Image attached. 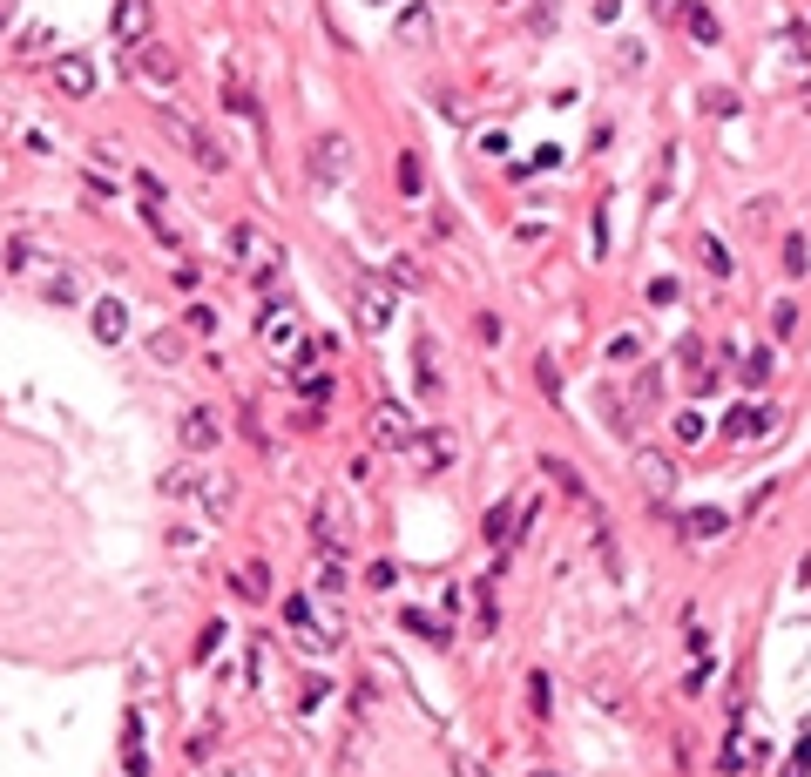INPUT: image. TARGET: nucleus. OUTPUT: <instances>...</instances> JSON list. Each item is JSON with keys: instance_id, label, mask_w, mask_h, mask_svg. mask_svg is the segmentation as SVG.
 <instances>
[{"instance_id": "37998d69", "label": "nucleus", "mask_w": 811, "mask_h": 777, "mask_svg": "<svg viewBox=\"0 0 811 777\" xmlns=\"http://www.w3.org/2000/svg\"><path fill=\"white\" fill-rule=\"evenodd\" d=\"M190 332H196V338H210V332H217V311L196 305V311H190Z\"/></svg>"}, {"instance_id": "6ab92c4d", "label": "nucleus", "mask_w": 811, "mask_h": 777, "mask_svg": "<svg viewBox=\"0 0 811 777\" xmlns=\"http://www.w3.org/2000/svg\"><path fill=\"white\" fill-rule=\"evenodd\" d=\"M676 14H683V34H690V41H703V48H717V41H724V21H717L703 0H683Z\"/></svg>"}, {"instance_id": "4468645a", "label": "nucleus", "mask_w": 811, "mask_h": 777, "mask_svg": "<svg viewBox=\"0 0 811 777\" xmlns=\"http://www.w3.org/2000/svg\"><path fill=\"white\" fill-rule=\"evenodd\" d=\"M88 332L102 338V345H122V338H129V305H122V298H95V311H88Z\"/></svg>"}, {"instance_id": "c03bdc74", "label": "nucleus", "mask_w": 811, "mask_h": 777, "mask_svg": "<svg viewBox=\"0 0 811 777\" xmlns=\"http://www.w3.org/2000/svg\"><path fill=\"white\" fill-rule=\"evenodd\" d=\"M676 440H703V419L697 413H676Z\"/></svg>"}, {"instance_id": "473e14b6", "label": "nucleus", "mask_w": 811, "mask_h": 777, "mask_svg": "<svg viewBox=\"0 0 811 777\" xmlns=\"http://www.w3.org/2000/svg\"><path fill=\"white\" fill-rule=\"evenodd\" d=\"M122 777H149V750H142V737H129V750H122Z\"/></svg>"}, {"instance_id": "a19ab883", "label": "nucleus", "mask_w": 811, "mask_h": 777, "mask_svg": "<svg viewBox=\"0 0 811 777\" xmlns=\"http://www.w3.org/2000/svg\"><path fill=\"white\" fill-rule=\"evenodd\" d=\"M534 379H541V392H548V399H561V372H555V359H534Z\"/></svg>"}, {"instance_id": "c756f323", "label": "nucleus", "mask_w": 811, "mask_h": 777, "mask_svg": "<svg viewBox=\"0 0 811 777\" xmlns=\"http://www.w3.org/2000/svg\"><path fill=\"white\" fill-rule=\"evenodd\" d=\"M528 703H534V717H555V690H548V676H528Z\"/></svg>"}, {"instance_id": "58836bf2", "label": "nucleus", "mask_w": 811, "mask_h": 777, "mask_svg": "<svg viewBox=\"0 0 811 777\" xmlns=\"http://www.w3.org/2000/svg\"><path fill=\"white\" fill-rule=\"evenodd\" d=\"M298 392H305L311 406H325V399H332V379H325V372H311V379H298Z\"/></svg>"}, {"instance_id": "ea45409f", "label": "nucleus", "mask_w": 811, "mask_h": 777, "mask_svg": "<svg viewBox=\"0 0 811 777\" xmlns=\"http://www.w3.org/2000/svg\"><path fill=\"white\" fill-rule=\"evenodd\" d=\"M764 379H771V352H751L744 359V386H764Z\"/></svg>"}, {"instance_id": "4be33fe9", "label": "nucleus", "mask_w": 811, "mask_h": 777, "mask_svg": "<svg viewBox=\"0 0 811 777\" xmlns=\"http://www.w3.org/2000/svg\"><path fill=\"white\" fill-rule=\"evenodd\" d=\"M392 183H399V196L413 203V196H426V163L413 156V149H399V163H392Z\"/></svg>"}, {"instance_id": "0eeeda50", "label": "nucleus", "mask_w": 811, "mask_h": 777, "mask_svg": "<svg viewBox=\"0 0 811 777\" xmlns=\"http://www.w3.org/2000/svg\"><path fill=\"white\" fill-rule=\"evenodd\" d=\"M372 440L386 446V453H413V440H420V426H413V413L406 406H372Z\"/></svg>"}, {"instance_id": "39448f33", "label": "nucleus", "mask_w": 811, "mask_h": 777, "mask_svg": "<svg viewBox=\"0 0 811 777\" xmlns=\"http://www.w3.org/2000/svg\"><path fill=\"white\" fill-rule=\"evenodd\" d=\"M129 75L149 82V88H176L183 82V61H176V48H163V41H142L136 61H129Z\"/></svg>"}, {"instance_id": "5701e85b", "label": "nucleus", "mask_w": 811, "mask_h": 777, "mask_svg": "<svg viewBox=\"0 0 811 777\" xmlns=\"http://www.w3.org/2000/svg\"><path fill=\"white\" fill-rule=\"evenodd\" d=\"M683 534H690V541H710V534H730V514H724V507H690V514H683Z\"/></svg>"}, {"instance_id": "bb28decb", "label": "nucleus", "mask_w": 811, "mask_h": 777, "mask_svg": "<svg viewBox=\"0 0 811 777\" xmlns=\"http://www.w3.org/2000/svg\"><path fill=\"white\" fill-rule=\"evenodd\" d=\"M440 392H447V386H440V365H433V345L420 338V399H440Z\"/></svg>"}, {"instance_id": "aec40b11", "label": "nucleus", "mask_w": 811, "mask_h": 777, "mask_svg": "<svg viewBox=\"0 0 811 777\" xmlns=\"http://www.w3.org/2000/svg\"><path fill=\"white\" fill-rule=\"evenodd\" d=\"M453 460V433H420V440H413V467L420 473H440Z\"/></svg>"}, {"instance_id": "ddd939ff", "label": "nucleus", "mask_w": 811, "mask_h": 777, "mask_svg": "<svg viewBox=\"0 0 811 777\" xmlns=\"http://www.w3.org/2000/svg\"><path fill=\"white\" fill-rule=\"evenodd\" d=\"M541 473H548V480H555L561 494L575 500V507H588V521H602V514H595V494H588V480L575 467H568V460H561V453H541Z\"/></svg>"}, {"instance_id": "a878e982", "label": "nucleus", "mask_w": 811, "mask_h": 777, "mask_svg": "<svg viewBox=\"0 0 811 777\" xmlns=\"http://www.w3.org/2000/svg\"><path fill=\"white\" fill-rule=\"evenodd\" d=\"M142 223H149V237H156V244H163V250H176V244H183V230H176V223H169L163 210H156V203L142 210Z\"/></svg>"}, {"instance_id": "7ed1b4c3", "label": "nucleus", "mask_w": 811, "mask_h": 777, "mask_svg": "<svg viewBox=\"0 0 811 777\" xmlns=\"http://www.w3.org/2000/svg\"><path fill=\"white\" fill-rule=\"evenodd\" d=\"M345 291H352V318H359V332H392V284L379 278V271H352Z\"/></svg>"}, {"instance_id": "412c9836", "label": "nucleus", "mask_w": 811, "mask_h": 777, "mask_svg": "<svg viewBox=\"0 0 811 777\" xmlns=\"http://www.w3.org/2000/svg\"><path fill=\"white\" fill-rule=\"evenodd\" d=\"M230 588H237L244 602H271V568H264V561H244V568L230 575Z\"/></svg>"}, {"instance_id": "dca6fc26", "label": "nucleus", "mask_w": 811, "mask_h": 777, "mask_svg": "<svg viewBox=\"0 0 811 777\" xmlns=\"http://www.w3.org/2000/svg\"><path fill=\"white\" fill-rule=\"evenodd\" d=\"M636 480H643L649 494H676V460L656 453V446H636Z\"/></svg>"}, {"instance_id": "6e6552de", "label": "nucleus", "mask_w": 811, "mask_h": 777, "mask_svg": "<svg viewBox=\"0 0 811 777\" xmlns=\"http://www.w3.org/2000/svg\"><path fill=\"white\" fill-rule=\"evenodd\" d=\"M298 345H305V318H298V311H264V352H271V359H291V352H298Z\"/></svg>"}, {"instance_id": "f704fd0d", "label": "nucleus", "mask_w": 811, "mask_h": 777, "mask_svg": "<svg viewBox=\"0 0 811 777\" xmlns=\"http://www.w3.org/2000/svg\"><path fill=\"white\" fill-rule=\"evenodd\" d=\"M771 332H798V305H791V298H778V305H771Z\"/></svg>"}, {"instance_id": "de8ad7c7", "label": "nucleus", "mask_w": 811, "mask_h": 777, "mask_svg": "<svg viewBox=\"0 0 811 777\" xmlns=\"http://www.w3.org/2000/svg\"><path fill=\"white\" fill-rule=\"evenodd\" d=\"M0 28H7V0H0Z\"/></svg>"}, {"instance_id": "49530a36", "label": "nucleus", "mask_w": 811, "mask_h": 777, "mask_svg": "<svg viewBox=\"0 0 811 777\" xmlns=\"http://www.w3.org/2000/svg\"><path fill=\"white\" fill-rule=\"evenodd\" d=\"M805 771H811V737H805V744H798V757L784 764V777H805Z\"/></svg>"}, {"instance_id": "2f4dec72", "label": "nucleus", "mask_w": 811, "mask_h": 777, "mask_svg": "<svg viewBox=\"0 0 811 777\" xmlns=\"http://www.w3.org/2000/svg\"><path fill=\"white\" fill-rule=\"evenodd\" d=\"M609 359H616V365L643 359V338H636V332H616V338H609Z\"/></svg>"}, {"instance_id": "1a4fd4ad", "label": "nucleus", "mask_w": 811, "mask_h": 777, "mask_svg": "<svg viewBox=\"0 0 811 777\" xmlns=\"http://www.w3.org/2000/svg\"><path fill=\"white\" fill-rule=\"evenodd\" d=\"M48 75H55V88L68 95V102H88V95H95V68H88V55H55V61H48Z\"/></svg>"}, {"instance_id": "c9c22d12", "label": "nucleus", "mask_w": 811, "mask_h": 777, "mask_svg": "<svg viewBox=\"0 0 811 777\" xmlns=\"http://www.w3.org/2000/svg\"><path fill=\"white\" fill-rule=\"evenodd\" d=\"M805 237H784V271H791V278H805Z\"/></svg>"}, {"instance_id": "cd10ccee", "label": "nucleus", "mask_w": 811, "mask_h": 777, "mask_svg": "<svg viewBox=\"0 0 811 777\" xmlns=\"http://www.w3.org/2000/svg\"><path fill=\"white\" fill-rule=\"evenodd\" d=\"M224 109H230V115H244V122H257V95L230 82V88H224Z\"/></svg>"}, {"instance_id": "a18cd8bd", "label": "nucleus", "mask_w": 811, "mask_h": 777, "mask_svg": "<svg viewBox=\"0 0 811 777\" xmlns=\"http://www.w3.org/2000/svg\"><path fill=\"white\" fill-rule=\"evenodd\" d=\"M507 514H514L507 500H501V507H494V514H487V541H501V534H507Z\"/></svg>"}, {"instance_id": "423d86ee", "label": "nucleus", "mask_w": 811, "mask_h": 777, "mask_svg": "<svg viewBox=\"0 0 811 777\" xmlns=\"http://www.w3.org/2000/svg\"><path fill=\"white\" fill-rule=\"evenodd\" d=\"M169 136L183 142V149H196V163L210 169V176H224V169H230V149H224L217 136H210L203 122H183V115H169Z\"/></svg>"}, {"instance_id": "f03ea898", "label": "nucleus", "mask_w": 811, "mask_h": 777, "mask_svg": "<svg viewBox=\"0 0 811 777\" xmlns=\"http://www.w3.org/2000/svg\"><path fill=\"white\" fill-rule=\"evenodd\" d=\"M278 609H284V629L305 642L311 656H332V649H338V615L318 622V602H311V595H284Z\"/></svg>"}, {"instance_id": "8fccbe9b", "label": "nucleus", "mask_w": 811, "mask_h": 777, "mask_svg": "<svg viewBox=\"0 0 811 777\" xmlns=\"http://www.w3.org/2000/svg\"><path fill=\"white\" fill-rule=\"evenodd\" d=\"M365 7H379V0H365Z\"/></svg>"}, {"instance_id": "2eb2a0df", "label": "nucleus", "mask_w": 811, "mask_h": 777, "mask_svg": "<svg viewBox=\"0 0 811 777\" xmlns=\"http://www.w3.org/2000/svg\"><path fill=\"white\" fill-rule=\"evenodd\" d=\"M176 440H183V453H210L217 446V413L210 406H190V413L176 419Z\"/></svg>"}, {"instance_id": "9d476101", "label": "nucleus", "mask_w": 811, "mask_h": 777, "mask_svg": "<svg viewBox=\"0 0 811 777\" xmlns=\"http://www.w3.org/2000/svg\"><path fill=\"white\" fill-rule=\"evenodd\" d=\"M778 433V406H730L724 413V440H764Z\"/></svg>"}, {"instance_id": "f3484780", "label": "nucleus", "mask_w": 811, "mask_h": 777, "mask_svg": "<svg viewBox=\"0 0 811 777\" xmlns=\"http://www.w3.org/2000/svg\"><path fill=\"white\" fill-rule=\"evenodd\" d=\"M392 34L413 41V48H426V41H433V7H426V0H406V7L392 14Z\"/></svg>"}, {"instance_id": "f8f14e48", "label": "nucleus", "mask_w": 811, "mask_h": 777, "mask_svg": "<svg viewBox=\"0 0 811 777\" xmlns=\"http://www.w3.org/2000/svg\"><path fill=\"white\" fill-rule=\"evenodd\" d=\"M149 21H156V14H149V0H115V7H109L115 41H129V48H142V41H149Z\"/></svg>"}, {"instance_id": "9b49d317", "label": "nucleus", "mask_w": 811, "mask_h": 777, "mask_svg": "<svg viewBox=\"0 0 811 777\" xmlns=\"http://www.w3.org/2000/svg\"><path fill=\"white\" fill-rule=\"evenodd\" d=\"M311 541H318V555H325V561L345 555V521H338V500L332 494L311 507Z\"/></svg>"}, {"instance_id": "79ce46f5", "label": "nucleus", "mask_w": 811, "mask_h": 777, "mask_svg": "<svg viewBox=\"0 0 811 777\" xmlns=\"http://www.w3.org/2000/svg\"><path fill=\"white\" fill-rule=\"evenodd\" d=\"M224 642V622H203V636H196V663H210V649Z\"/></svg>"}, {"instance_id": "20e7f679", "label": "nucleus", "mask_w": 811, "mask_h": 777, "mask_svg": "<svg viewBox=\"0 0 811 777\" xmlns=\"http://www.w3.org/2000/svg\"><path fill=\"white\" fill-rule=\"evenodd\" d=\"M352 163H359V149H352V136L345 129H325V136L311 142V176L332 190V183H345L352 176Z\"/></svg>"}, {"instance_id": "c85d7f7f", "label": "nucleus", "mask_w": 811, "mask_h": 777, "mask_svg": "<svg viewBox=\"0 0 811 777\" xmlns=\"http://www.w3.org/2000/svg\"><path fill=\"white\" fill-rule=\"evenodd\" d=\"M386 278L399 284V291H420V284H426V278H420V264H413V257H392V271H386Z\"/></svg>"}, {"instance_id": "e433bc0d", "label": "nucleus", "mask_w": 811, "mask_h": 777, "mask_svg": "<svg viewBox=\"0 0 811 777\" xmlns=\"http://www.w3.org/2000/svg\"><path fill=\"white\" fill-rule=\"evenodd\" d=\"M406 629H413V636H433V642H447V629H440L433 615H420V609H406Z\"/></svg>"}, {"instance_id": "4c0bfd02", "label": "nucleus", "mask_w": 811, "mask_h": 777, "mask_svg": "<svg viewBox=\"0 0 811 777\" xmlns=\"http://www.w3.org/2000/svg\"><path fill=\"white\" fill-rule=\"evenodd\" d=\"M703 109H710V115H737V95H730V88H703Z\"/></svg>"}, {"instance_id": "b1692460", "label": "nucleus", "mask_w": 811, "mask_h": 777, "mask_svg": "<svg viewBox=\"0 0 811 777\" xmlns=\"http://www.w3.org/2000/svg\"><path fill=\"white\" fill-rule=\"evenodd\" d=\"M697 264L710 271V278H737V264H730V250L717 244V237H697Z\"/></svg>"}, {"instance_id": "7c9ffc66", "label": "nucleus", "mask_w": 811, "mask_h": 777, "mask_svg": "<svg viewBox=\"0 0 811 777\" xmlns=\"http://www.w3.org/2000/svg\"><path fill=\"white\" fill-rule=\"evenodd\" d=\"M203 507H210V521H230V487H224V480L203 487Z\"/></svg>"}, {"instance_id": "09e8293b", "label": "nucleus", "mask_w": 811, "mask_h": 777, "mask_svg": "<svg viewBox=\"0 0 811 777\" xmlns=\"http://www.w3.org/2000/svg\"><path fill=\"white\" fill-rule=\"evenodd\" d=\"M534 777H561V771H534Z\"/></svg>"}, {"instance_id": "72a5a7b5", "label": "nucleus", "mask_w": 811, "mask_h": 777, "mask_svg": "<svg viewBox=\"0 0 811 777\" xmlns=\"http://www.w3.org/2000/svg\"><path fill=\"white\" fill-rule=\"evenodd\" d=\"M656 399H663V372H643V379H636V413L656 406Z\"/></svg>"}, {"instance_id": "f257e3e1", "label": "nucleus", "mask_w": 811, "mask_h": 777, "mask_svg": "<svg viewBox=\"0 0 811 777\" xmlns=\"http://www.w3.org/2000/svg\"><path fill=\"white\" fill-rule=\"evenodd\" d=\"M230 257L251 264L257 291H278V278H284V244L278 237H264L257 223H237V230H230Z\"/></svg>"}, {"instance_id": "393cba45", "label": "nucleus", "mask_w": 811, "mask_h": 777, "mask_svg": "<svg viewBox=\"0 0 811 777\" xmlns=\"http://www.w3.org/2000/svg\"><path fill=\"white\" fill-rule=\"evenodd\" d=\"M203 487H210V480H203L196 467H169V473H163V494H169V500H190V494H203Z\"/></svg>"}, {"instance_id": "a211bd4d", "label": "nucleus", "mask_w": 811, "mask_h": 777, "mask_svg": "<svg viewBox=\"0 0 811 777\" xmlns=\"http://www.w3.org/2000/svg\"><path fill=\"white\" fill-rule=\"evenodd\" d=\"M7 271H21V278H28V271H61V257L48 244H34V237H14V244H7Z\"/></svg>"}]
</instances>
